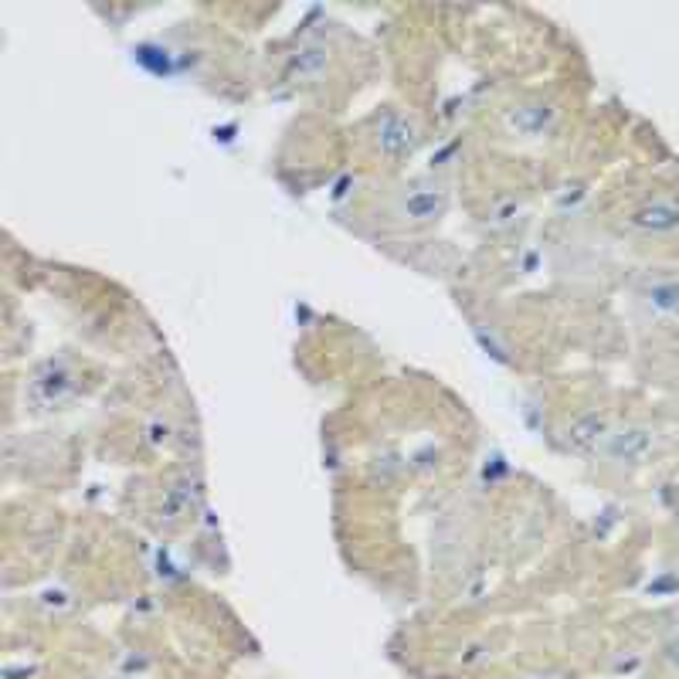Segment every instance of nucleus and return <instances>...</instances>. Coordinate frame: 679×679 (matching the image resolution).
<instances>
[{"label":"nucleus","mask_w":679,"mask_h":679,"mask_svg":"<svg viewBox=\"0 0 679 679\" xmlns=\"http://www.w3.org/2000/svg\"><path fill=\"white\" fill-rule=\"evenodd\" d=\"M629 225L646 235H669L679 231V197H652L642 208L632 211Z\"/></svg>","instance_id":"nucleus-1"},{"label":"nucleus","mask_w":679,"mask_h":679,"mask_svg":"<svg viewBox=\"0 0 679 679\" xmlns=\"http://www.w3.org/2000/svg\"><path fill=\"white\" fill-rule=\"evenodd\" d=\"M649 435L646 432H629V438H615V455H632V452H646Z\"/></svg>","instance_id":"nucleus-3"},{"label":"nucleus","mask_w":679,"mask_h":679,"mask_svg":"<svg viewBox=\"0 0 679 679\" xmlns=\"http://www.w3.org/2000/svg\"><path fill=\"white\" fill-rule=\"evenodd\" d=\"M646 299L656 309L679 313V282H652V286L646 289Z\"/></svg>","instance_id":"nucleus-2"}]
</instances>
